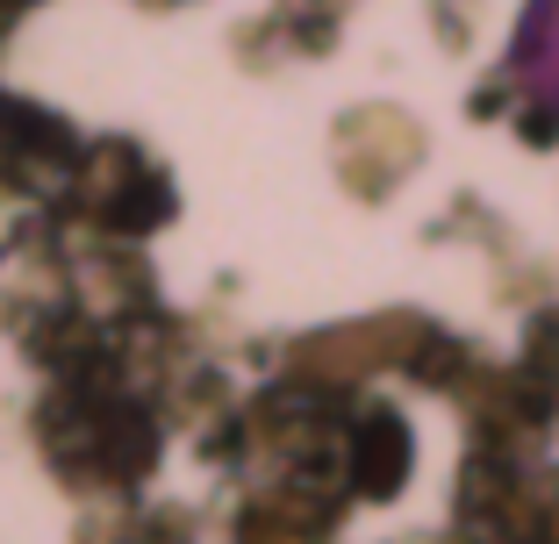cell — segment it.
<instances>
[{
  "instance_id": "cell-1",
  "label": "cell",
  "mask_w": 559,
  "mask_h": 544,
  "mask_svg": "<svg viewBox=\"0 0 559 544\" xmlns=\"http://www.w3.org/2000/svg\"><path fill=\"white\" fill-rule=\"evenodd\" d=\"M516 65L538 86L545 100H559V0H531L524 15V44H516Z\"/></svg>"
}]
</instances>
